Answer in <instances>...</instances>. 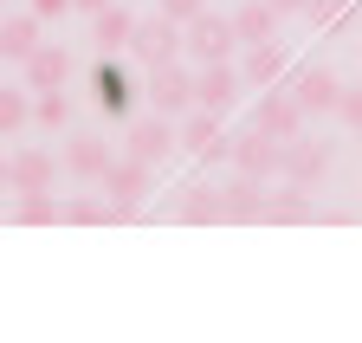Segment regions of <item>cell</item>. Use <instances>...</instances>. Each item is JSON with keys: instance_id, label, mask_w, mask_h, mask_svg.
Returning <instances> with one entry per match:
<instances>
[{"instance_id": "cell-6", "label": "cell", "mask_w": 362, "mask_h": 343, "mask_svg": "<svg viewBox=\"0 0 362 343\" xmlns=\"http://www.w3.org/2000/svg\"><path fill=\"white\" fill-rule=\"evenodd\" d=\"M285 84H291V98L304 104V117H324V110H337V104H343V84H337V71H324V65L291 71Z\"/></svg>"}, {"instance_id": "cell-13", "label": "cell", "mask_w": 362, "mask_h": 343, "mask_svg": "<svg viewBox=\"0 0 362 343\" xmlns=\"http://www.w3.org/2000/svg\"><path fill=\"white\" fill-rule=\"evenodd\" d=\"M65 78H71V52L65 46H39L26 59V84H33V91H59Z\"/></svg>"}, {"instance_id": "cell-17", "label": "cell", "mask_w": 362, "mask_h": 343, "mask_svg": "<svg viewBox=\"0 0 362 343\" xmlns=\"http://www.w3.org/2000/svg\"><path fill=\"white\" fill-rule=\"evenodd\" d=\"M45 46V39H39V13H20V20H7V26H0V52H7V59H33Z\"/></svg>"}, {"instance_id": "cell-9", "label": "cell", "mask_w": 362, "mask_h": 343, "mask_svg": "<svg viewBox=\"0 0 362 343\" xmlns=\"http://www.w3.org/2000/svg\"><path fill=\"white\" fill-rule=\"evenodd\" d=\"M324 168H330V143H304V136L285 143V162H279V175H285V182L310 188V182H324Z\"/></svg>"}, {"instance_id": "cell-25", "label": "cell", "mask_w": 362, "mask_h": 343, "mask_svg": "<svg viewBox=\"0 0 362 343\" xmlns=\"http://www.w3.org/2000/svg\"><path fill=\"white\" fill-rule=\"evenodd\" d=\"M65 221L71 227H98V221H123V207H104V201L78 194V201H65Z\"/></svg>"}, {"instance_id": "cell-31", "label": "cell", "mask_w": 362, "mask_h": 343, "mask_svg": "<svg viewBox=\"0 0 362 343\" xmlns=\"http://www.w3.org/2000/svg\"><path fill=\"white\" fill-rule=\"evenodd\" d=\"M71 7H78V13H90V20H98V13L110 7V0H71Z\"/></svg>"}, {"instance_id": "cell-19", "label": "cell", "mask_w": 362, "mask_h": 343, "mask_svg": "<svg viewBox=\"0 0 362 343\" xmlns=\"http://www.w3.org/2000/svg\"><path fill=\"white\" fill-rule=\"evenodd\" d=\"M310 214H317V207L304 201V188H298V182H291L285 194H272V201H265V221H272V227H304Z\"/></svg>"}, {"instance_id": "cell-4", "label": "cell", "mask_w": 362, "mask_h": 343, "mask_svg": "<svg viewBox=\"0 0 362 343\" xmlns=\"http://www.w3.org/2000/svg\"><path fill=\"white\" fill-rule=\"evenodd\" d=\"M181 149H194L201 162H220V156H233V136L220 130V110H188L181 117Z\"/></svg>"}, {"instance_id": "cell-24", "label": "cell", "mask_w": 362, "mask_h": 343, "mask_svg": "<svg viewBox=\"0 0 362 343\" xmlns=\"http://www.w3.org/2000/svg\"><path fill=\"white\" fill-rule=\"evenodd\" d=\"M33 123H45V130H65V123H71V98H65V84H59V91H39V98H33Z\"/></svg>"}, {"instance_id": "cell-16", "label": "cell", "mask_w": 362, "mask_h": 343, "mask_svg": "<svg viewBox=\"0 0 362 343\" xmlns=\"http://www.w3.org/2000/svg\"><path fill=\"white\" fill-rule=\"evenodd\" d=\"M65 168L78 182H104V168H110V149L98 143V136H71V149H65Z\"/></svg>"}, {"instance_id": "cell-27", "label": "cell", "mask_w": 362, "mask_h": 343, "mask_svg": "<svg viewBox=\"0 0 362 343\" xmlns=\"http://www.w3.org/2000/svg\"><path fill=\"white\" fill-rule=\"evenodd\" d=\"M304 20H310V26H343V20H349V7H343V0H310Z\"/></svg>"}, {"instance_id": "cell-14", "label": "cell", "mask_w": 362, "mask_h": 343, "mask_svg": "<svg viewBox=\"0 0 362 343\" xmlns=\"http://www.w3.org/2000/svg\"><path fill=\"white\" fill-rule=\"evenodd\" d=\"M168 149H175V130H168V117H162V110H156L149 123H129V156H143V162L156 168Z\"/></svg>"}, {"instance_id": "cell-3", "label": "cell", "mask_w": 362, "mask_h": 343, "mask_svg": "<svg viewBox=\"0 0 362 343\" xmlns=\"http://www.w3.org/2000/svg\"><path fill=\"white\" fill-rule=\"evenodd\" d=\"M233 46H240V26H233V20H214V13H194V20H188V52H194L201 65L233 59Z\"/></svg>"}, {"instance_id": "cell-11", "label": "cell", "mask_w": 362, "mask_h": 343, "mask_svg": "<svg viewBox=\"0 0 362 343\" xmlns=\"http://www.w3.org/2000/svg\"><path fill=\"white\" fill-rule=\"evenodd\" d=\"M59 175V162L45 156V149H13V194H39V188H52Z\"/></svg>"}, {"instance_id": "cell-5", "label": "cell", "mask_w": 362, "mask_h": 343, "mask_svg": "<svg viewBox=\"0 0 362 343\" xmlns=\"http://www.w3.org/2000/svg\"><path fill=\"white\" fill-rule=\"evenodd\" d=\"M240 84H246V71H233L226 59H220V65H201V71H194V104L226 117V110L240 104Z\"/></svg>"}, {"instance_id": "cell-23", "label": "cell", "mask_w": 362, "mask_h": 343, "mask_svg": "<svg viewBox=\"0 0 362 343\" xmlns=\"http://www.w3.org/2000/svg\"><path fill=\"white\" fill-rule=\"evenodd\" d=\"M129 39H136V13L129 7H104L98 13V46L117 52V46H129Z\"/></svg>"}, {"instance_id": "cell-18", "label": "cell", "mask_w": 362, "mask_h": 343, "mask_svg": "<svg viewBox=\"0 0 362 343\" xmlns=\"http://www.w3.org/2000/svg\"><path fill=\"white\" fill-rule=\"evenodd\" d=\"M233 26H240L246 46H265V39L279 33V7H272V0H246V7L233 13Z\"/></svg>"}, {"instance_id": "cell-20", "label": "cell", "mask_w": 362, "mask_h": 343, "mask_svg": "<svg viewBox=\"0 0 362 343\" xmlns=\"http://www.w3.org/2000/svg\"><path fill=\"white\" fill-rule=\"evenodd\" d=\"M181 221H188V227H207V221H220V188H207V182L181 188Z\"/></svg>"}, {"instance_id": "cell-22", "label": "cell", "mask_w": 362, "mask_h": 343, "mask_svg": "<svg viewBox=\"0 0 362 343\" xmlns=\"http://www.w3.org/2000/svg\"><path fill=\"white\" fill-rule=\"evenodd\" d=\"M13 221H20V227H52V221H65V207L52 201V188H39V194H20Z\"/></svg>"}, {"instance_id": "cell-28", "label": "cell", "mask_w": 362, "mask_h": 343, "mask_svg": "<svg viewBox=\"0 0 362 343\" xmlns=\"http://www.w3.org/2000/svg\"><path fill=\"white\" fill-rule=\"evenodd\" d=\"M337 117H343L349 130L362 136V84H343V104H337Z\"/></svg>"}, {"instance_id": "cell-15", "label": "cell", "mask_w": 362, "mask_h": 343, "mask_svg": "<svg viewBox=\"0 0 362 343\" xmlns=\"http://www.w3.org/2000/svg\"><path fill=\"white\" fill-rule=\"evenodd\" d=\"M240 71H246V84H259V91H272V84H285V78H291L285 52L272 46V39H265V46H252V52H246V65H240Z\"/></svg>"}, {"instance_id": "cell-21", "label": "cell", "mask_w": 362, "mask_h": 343, "mask_svg": "<svg viewBox=\"0 0 362 343\" xmlns=\"http://www.w3.org/2000/svg\"><path fill=\"white\" fill-rule=\"evenodd\" d=\"M90 91H98V104H104L110 117H117V110H129V78H123V71H117L110 59L98 65V78H90Z\"/></svg>"}, {"instance_id": "cell-7", "label": "cell", "mask_w": 362, "mask_h": 343, "mask_svg": "<svg viewBox=\"0 0 362 343\" xmlns=\"http://www.w3.org/2000/svg\"><path fill=\"white\" fill-rule=\"evenodd\" d=\"M156 78H149V98H156V110L162 117H188L194 110V71H181V65H149Z\"/></svg>"}, {"instance_id": "cell-8", "label": "cell", "mask_w": 362, "mask_h": 343, "mask_svg": "<svg viewBox=\"0 0 362 343\" xmlns=\"http://www.w3.org/2000/svg\"><path fill=\"white\" fill-rule=\"evenodd\" d=\"M279 162H285V143H279V136H265L259 123L233 143V168H240V175H259V182H265V175H279Z\"/></svg>"}, {"instance_id": "cell-2", "label": "cell", "mask_w": 362, "mask_h": 343, "mask_svg": "<svg viewBox=\"0 0 362 343\" xmlns=\"http://www.w3.org/2000/svg\"><path fill=\"white\" fill-rule=\"evenodd\" d=\"M252 123H259L265 136L291 143V136H304V104L291 98V84H272V91H265V104L252 110Z\"/></svg>"}, {"instance_id": "cell-30", "label": "cell", "mask_w": 362, "mask_h": 343, "mask_svg": "<svg viewBox=\"0 0 362 343\" xmlns=\"http://www.w3.org/2000/svg\"><path fill=\"white\" fill-rule=\"evenodd\" d=\"M33 13L39 20H59V13H71V0H33Z\"/></svg>"}, {"instance_id": "cell-12", "label": "cell", "mask_w": 362, "mask_h": 343, "mask_svg": "<svg viewBox=\"0 0 362 343\" xmlns=\"http://www.w3.org/2000/svg\"><path fill=\"white\" fill-rule=\"evenodd\" d=\"M220 221H265V194H259V175H240L233 188H220Z\"/></svg>"}, {"instance_id": "cell-1", "label": "cell", "mask_w": 362, "mask_h": 343, "mask_svg": "<svg viewBox=\"0 0 362 343\" xmlns=\"http://www.w3.org/2000/svg\"><path fill=\"white\" fill-rule=\"evenodd\" d=\"M188 46L181 39V20H168L162 7L149 13V20H136V39H129V52L143 59V65H175V52Z\"/></svg>"}, {"instance_id": "cell-26", "label": "cell", "mask_w": 362, "mask_h": 343, "mask_svg": "<svg viewBox=\"0 0 362 343\" xmlns=\"http://www.w3.org/2000/svg\"><path fill=\"white\" fill-rule=\"evenodd\" d=\"M26 123H33V104H26V91H0V136L26 130Z\"/></svg>"}, {"instance_id": "cell-10", "label": "cell", "mask_w": 362, "mask_h": 343, "mask_svg": "<svg viewBox=\"0 0 362 343\" xmlns=\"http://www.w3.org/2000/svg\"><path fill=\"white\" fill-rule=\"evenodd\" d=\"M104 194H117V207H136V201L149 194V162H143V156L110 162V168H104Z\"/></svg>"}, {"instance_id": "cell-29", "label": "cell", "mask_w": 362, "mask_h": 343, "mask_svg": "<svg viewBox=\"0 0 362 343\" xmlns=\"http://www.w3.org/2000/svg\"><path fill=\"white\" fill-rule=\"evenodd\" d=\"M162 13H168V20H181V26H188L194 13H207V0H162Z\"/></svg>"}, {"instance_id": "cell-33", "label": "cell", "mask_w": 362, "mask_h": 343, "mask_svg": "<svg viewBox=\"0 0 362 343\" xmlns=\"http://www.w3.org/2000/svg\"><path fill=\"white\" fill-rule=\"evenodd\" d=\"M0 188H13V156H0Z\"/></svg>"}, {"instance_id": "cell-34", "label": "cell", "mask_w": 362, "mask_h": 343, "mask_svg": "<svg viewBox=\"0 0 362 343\" xmlns=\"http://www.w3.org/2000/svg\"><path fill=\"white\" fill-rule=\"evenodd\" d=\"M0 26H7V13H0Z\"/></svg>"}, {"instance_id": "cell-32", "label": "cell", "mask_w": 362, "mask_h": 343, "mask_svg": "<svg viewBox=\"0 0 362 343\" xmlns=\"http://www.w3.org/2000/svg\"><path fill=\"white\" fill-rule=\"evenodd\" d=\"M272 7H279V13H304V7H310V0H272Z\"/></svg>"}]
</instances>
